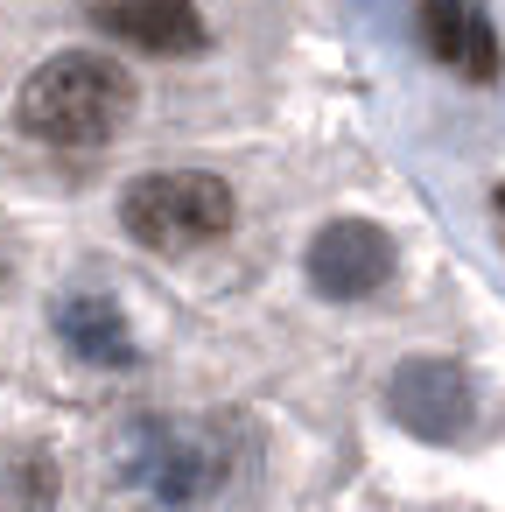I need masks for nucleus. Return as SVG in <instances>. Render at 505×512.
Listing matches in <instances>:
<instances>
[{"mask_svg": "<svg viewBox=\"0 0 505 512\" xmlns=\"http://www.w3.org/2000/svg\"><path fill=\"white\" fill-rule=\"evenodd\" d=\"M386 407L421 442H463L477 428V379L456 358H407L386 379Z\"/></svg>", "mask_w": 505, "mask_h": 512, "instance_id": "20e7f679", "label": "nucleus"}, {"mask_svg": "<svg viewBox=\"0 0 505 512\" xmlns=\"http://www.w3.org/2000/svg\"><path fill=\"white\" fill-rule=\"evenodd\" d=\"M393 267H400V246H393V232L372 225V218H337V225H323V232L309 239V260H302V274H309V288H316L323 302H365V295H379V288L393 281Z\"/></svg>", "mask_w": 505, "mask_h": 512, "instance_id": "39448f33", "label": "nucleus"}, {"mask_svg": "<svg viewBox=\"0 0 505 512\" xmlns=\"http://www.w3.org/2000/svg\"><path fill=\"white\" fill-rule=\"evenodd\" d=\"M92 29L148 50V57H197L211 43L204 15L190 8V0H127V8H92Z\"/></svg>", "mask_w": 505, "mask_h": 512, "instance_id": "0eeeda50", "label": "nucleus"}, {"mask_svg": "<svg viewBox=\"0 0 505 512\" xmlns=\"http://www.w3.org/2000/svg\"><path fill=\"white\" fill-rule=\"evenodd\" d=\"M491 204H498V225H505V190H498V197H491Z\"/></svg>", "mask_w": 505, "mask_h": 512, "instance_id": "9d476101", "label": "nucleus"}, {"mask_svg": "<svg viewBox=\"0 0 505 512\" xmlns=\"http://www.w3.org/2000/svg\"><path fill=\"white\" fill-rule=\"evenodd\" d=\"M239 470V442L211 414H134L113 435V477L148 505H204Z\"/></svg>", "mask_w": 505, "mask_h": 512, "instance_id": "f257e3e1", "label": "nucleus"}, {"mask_svg": "<svg viewBox=\"0 0 505 512\" xmlns=\"http://www.w3.org/2000/svg\"><path fill=\"white\" fill-rule=\"evenodd\" d=\"M421 43H428V57H442L449 71H463L477 85H498V71H505V50H498V29H491L484 8L428 0L421 8Z\"/></svg>", "mask_w": 505, "mask_h": 512, "instance_id": "6e6552de", "label": "nucleus"}, {"mask_svg": "<svg viewBox=\"0 0 505 512\" xmlns=\"http://www.w3.org/2000/svg\"><path fill=\"white\" fill-rule=\"evenodd\" d=\"M50 330L64 337L71 358H85V365H99V372L134 365V330H127L120 302H113L106 288H92V281H78V288H64V295L50 302Z\"/></svg>", "mask_w": 505, "mask_h": 512, "instance_id": "423d86ee", "label": "nucleus"}, {"mask_svg": "<svg viewBox=\"0 0 505 512\" xmlns=\"http://www.w3.org/2000/svg\"><path fill=\"white\" fill-rule=\"evenodd\" d=\"M134 106H141V92H134L127 64H113L99 50H57L29 71L15 120L43 148H106L134 120Z\"/></svg>", "mask_w": 505, "mask_h": 512, "instance_id": "f03ea898", "label": "nucleus"}, {"mask_svg": "<svg viewBox=\"0 0 505 512\" xmlns=\"http://www.w3.org/2000/svg\"><path fill=\"white\" fill-rule=\"evenodd\" d=\"M120 225L148 253H197L232 225V183L211 169H155L120 190Z\"/></svg>", "mask_w": 505, "mask_h": 512, "instance_id": "7ed1b4c3", "label": "nucleus"}, {"mask_svg": "<svg viewBox=\"0 0 505 512\" xmlns=\"http://www.w3.org/2000/svg\"><path fill=\"white\" fill-rule=\"evenodd\" d=\"M57 505V463L50 449H22L0 470V512H50Z\"/></svg>", "mask_w": 505, "mask_h": 512, "instance_id": "1a4fd4ad", "label": "nucleus"}]
</instances>
